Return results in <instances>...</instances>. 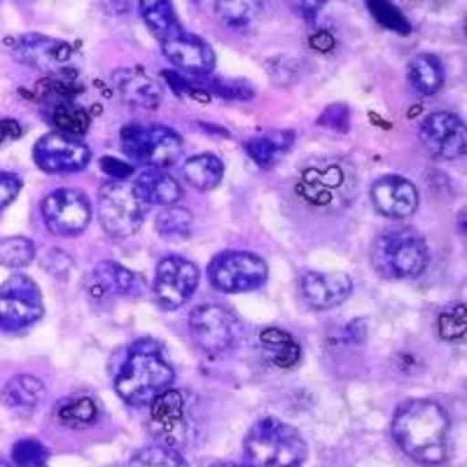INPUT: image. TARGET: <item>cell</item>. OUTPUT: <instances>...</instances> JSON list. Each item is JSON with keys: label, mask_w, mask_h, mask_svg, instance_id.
Wrapping results in <instances>:
<instances>
[{"label": "cell", "mask_w": 467, "mask_h": 467, "mask_svg": "<svg viewBox=\"0 0 467 467\" xmlns=\"http://www.w3.org/2000/svg\"><path fill=\"white\" fill-rule=\"evenodd\" d=\"M393 440L416 462L440 465L451 451V420L432 400H407L393 416Z\"/></svg>", "instance_id": "6da1fadb"}, {"label": "cell", "mask_w": 467, "mask_h": 467, "mask_svg": "<svg viewBox=\"0 0 467 467\" xmlns=\"http://www.w3.org/2000/svg\"><path fill=\"white\" fill-rule=\"evenodd\" d=\"M173 379V367L164 358L161 346L152 339H140L129 348L127 358L119 365L115 390L124 402L145 407L171 390Z\"/></svg>", "instance_id": "7a4b0ae2"}, {"label": "cell", "mask_w": 467, "mask_h": 467, "mask_svg": "<svg viewBox=\"0 0 467 467\" xmlns=\"http://www.w3.org/2000/svg\"><path fill=\"white\" fill-rule=\"evenodd\" d=\"M245 456L257 467H299L306 461V441L292 425L266 416L244 440Z\"/></svg>", "instance_id": "3957f363"}, {"label": "cell", "mask_w": 467, "mask_h": 467, "mask_svg": "<svg viewBox=\"0 0 467 467\" xmlns=\"http://www.w3.org/2000/svg\"><path fill=\"white\" fill-rule=\"evenodd\" d=\"M372 265L383 278H416L428 266V248L414 229H390L374 241Z\"/></svg>", "instance_id": "277c9868"}, {"label": "cell", "mask_w": 467, "mask_h": 467, "mask_svg": "<svg viewBox=\"0 0 467 467\" xmlns=\"http://www.w3.org/2000/svg\"><path fill=\"white\" fill-rule=\"evenodd\" d=\"M122 150L129 160L148 169H171L182 160L185 145L173 129L160 124H129L122 129Z\"/></svg>", "instance_id": "5b68a950"}, {"label": "cell", "mask_w": 467, "mask_h": 467, "mask_svg": "<svg viewBox=\"0 0 467 467\" xmlns=\"http://www.w3.org/2000/svg\"><path fill=\"white\" fill-rule=\"evenodd\" d=\"M145 218V203L131 182L108 181L99 192V220L112 239H129L139 232Z\"/></svg>", "instance_id": "8992f818"}, {"label": "cell", "mask_w": 467, "mask_h": 467, "mask_svg": "<svg viewBox=\"0 0 467 467\" xmlns=\"http://www.w3.org/2000/svg\"><path fill=\"white\" fill-rule=\"evenodd\" d=\"M190 332L206 353L223 356L239 344L244 337V325L232 308L206 302L192 308Z\"/></svg>", "instance_id": "52a82bcc"}, {"label": "cell", "mask_w": 467, "mask_h": 467, "mask_svg": "<svg viewBox=\"0 0 467 467\" xmlns=\"http://www.w3.org/2000/svg\"><path fill=\"white\" fill-rule=\"evenodd\" d=\"M43 318V295L36 281L15 274L0 285V327L19 332Z\"/></svg>", "instance_id": "ba28073f"}, {"label": "cell", "mask_w": 467, "mask_h": 467, "mask_svg": "<svg viewBox=\"0 0 467 467\" xmlns=\"http://www.w3.org/2000/svg\"><path fill=\"white\" fill-rule=\"evenodd\" d=\"M266 262L255 253L245 250H227L220 253L208 266L211 283L223 292H250L265 285L266 281Z\"/></svg>", "instance_id": "9c48e42d"}, {"label": "cell", "mask_w": 467, "mask_h": 467, "mask_svg": "<svg viewBox=\"0 0 467 467\" xmlns=\"http://www.w3.org/2000/svg\"><path fill=\"white\" fill-rule=\"evenodd\" d=\"M199 285V269L185 257L169 255L160 262L154 274V297L166 311L182 308Z\"/></svg>", "instance_id": "30bf717a"}, {"label": "cell", "mask_w": 467, "mask_h": 467, "mask_svg": "<svg viewBox=\"0 0 467 467\" xmlns=\"http://www.w3.org/2000/svg\"><path fill=\"white\" fill-rule=\"evenodd\" d=\"M43 220L57 236H78L91 220L89 199L80 190H54L43 202Z\"/></svg>", "instance_id": "8fae6325"}, {"label": "cell", "mask_w": 467, "mask_h": 467, "mask_svg": "<svg viewBox=\"0 0 467 467\" xmlns=\"http://www.w3.org/2000/svg\"><path fill=\"white\" fill-rule=\"evenodd\" d=\"M33 160L47 173H75L89 166L91 150L68 133H47L33 148Z\"/></svg>", "instance_id": "7c38bea8"}, {"label": "cell", "mask_w": 467, "mask_h": 467, "mask_svg": "<svg viewBox=\"0 0 467 467\" xmlns=\"http://www.w3.org/2000/svg\"><path fill=\"white\" fill-rule=\"evenodd\" d=\"M5 45L16 61L40 70H61L75 57L73 45L57 40V37L40 36V33H24V36L7 37Z\"/></svg>", "instance_id": "4fadbf2b"}, {"label": "cell", "mask_w": 467, "mask_h": 467, "mask_svg": "<svg viewBox=\"0 0 467 467\" xmlns=\"http://www.w3.org/2000/svg\"><path fill=\"white\" fill-rule=\"evenodd\" d=\"M85 290L91 304H106L117 297H140L145 290V281L136 271L117 262H101L87 274Z\"/></svg>", "instance_id": "5bb4252c"}, {"label": "cell", "mask_w": 467, "mask_h": 467, "mask_svg": "<svg viewBox=\"0 0 467 467\" xmlns=\"http://www.w3.org/2000/svg\"><path fill=\"white\" fill-rule=\"evenodd\" d=\"M420 140L425 150L440 160H458L467 152V129L451 112H432L420 124Z\"/></svg>", "instance_id": "9a60e30c"}, {"label": "cell", "mask_w": 467, "mask_h": 467, "mask_svg": "<svg viewBox=\"0 0 467 467\" xmlns=\"http://www.w3.org/2000/svg\"><path fill=\"white\" fill-rule=\"evenodd\" d=\"M350 187V178L344 166L325 161V164L306 166L297 181V192L314 206H332L346 197Z\"/></svg>", "instance_id": "2e32d148"}, {"label": "cell", "mask_w": 467, "mask_h": 467, "mask_svg": "<svg viewBox=\"0 0 467 467\" xmlns=\"http://www.w3.org/2000/svg\"><path fill=\"white\" fill-rule=\"evenodd\" d=\"M304 302L316 311H327L344 304L353 292V278L344 271H304L299 278Z\"/></svg>", "instance_id": "e0dca14e"}, {"label": "cell", "mask_w": 467, "mask_h": 467, "mask_svg": "<svg viewBox=\"0 0 467 467\" xmlns=\"http://www.w3.org/2000/svg\"><path fill=\"white\" fill-rule=\"evenodd\" d=\"M161 52L175 68H181L187 75H194V78H203L215 68L213 47L206 40L192 36V33H175L166 43H161Z\"/></svg>", "instance_id": "ac0fdd59"}, {"label": "cell", "mask_w": 467, "mask_h": 467, "mask_svg": "<svg viewBox=\"0 0 467 467\" xmlns=\"http://www.w3.org/2000/svg\"><path fill=\"white\" fill-rule=\"evenodd\" d=\"M372 203L386 218H409L419 208V190L402 175H383L372 185Z\"/></svg>", "instance_id": "d6986e66"}, {"label": "cell", "mask_w": 467, "mask_h": 467, "mask_svg": "<svg viewBox=\"0 0 467 467\" xmlns=\"http://www.w3.org/2000/svg\"><path fill=\"white\" fill-rule=\"evenodd\" d=\"M152 432L164 441L166 446L175 449L178 441H187V419L185 400L178 390H166L164 395L152 402Z\"/></svg>", "instance_id": "ffe728a7"}, {"label": "cell", "mask_w": 467, "mask_h": 467, "mask_svg": "<svg viewBox=\"0 0 467 467\" xmlns=\"http://www.w3.org/2000/svg\"><path fill=\"white\" fill-rule=\"evenodd\" d=\"M112 87L129 106L143 108V110H157L161 99H164L160 82L154 80L152 75L145 73L143 68H136V66L115 70L112 73Z\"/></svg>", "instance_id": "44dd1931"}, {"label": "cell", "mask_w": 467, "mask_h": 467, "mask_svg": "<svg viewBox=\"0 0 467 467\" xmlns=\"http://www.w3.org/2000/svg\"><path fill=\"white\" fill-rule=\"evenodd\" d=\"M47 398V388L37 377L31 374H16L5 383L0 400L10 411L19 416H31L40 404Z\"/></svg>", "instance_id": "7402d4cb"}, {"label": "cell", "mask_w": 467, "mask_h": 467, "mask_svg": "<svg viewBox=\"0 0 467 467\" xmlns=\"http://www.w3.org/2000/svg\"><path fill=\"white\" fill-rule=\"evenodd\" d=\"M131 185L145 206H173L182 197L178 181L161 169H145Z\"/></svg>", "instance_id": "603a6c76"}, {"label": "cell", "mask_w": 467, "mask_h": 467, "mask_svg": "<svg viewBox=\"0 0 467 467\" xmlns=\"http://www.w3.org/2000/svg\"><path fill=\"white\" fill-rule=\"evenodd\" d=\"M139 10L145 26L160 43H166L169 37L182 31L178 15H175L173 0H139Z\"/></svg>", "instance_id": "cb8c5ba5"}, {"label": "cell", "mask_w": 467, "mask_h": 467, "mask_svg": "<svg viewBox=\"0 0 467 467\" xmlns=\"http://www.w3.org/2000/svg\"><path fill=\"white\" fill-rule=\"evenodd\" d=\"M260 344L262 350L266 353L271 362L281 369H290L302 360V346L287 335L285 329L281 327H265L260 332Z\"/></svg>", "instance_id": "d4e9b609"}, {"label": "cell", "mask_w": 467, "mask_h": 467, "mask_svg": "<svg viewBox=\"0 0 467 467\" xmlns=\"http://www.w3.org/2000/svg\"><path fill=\"white\" fill-rule=\"evenodd\" d=\"M292 140H295L292 131H266L255 136V139H250L245 143V152L257 166L271 169L290 150Z\"/></svg>", "instance_id": "484cf974"}, {"label": "cell", "mask_w": 467, "mask_h": 467, "mask_svg": "<svg viewBox=\"0 0 467 467\" xmlns=\"http://www.w3.org/2000/svg\"><path fill=\"white\" fill-rule=\"evenodd\" d=\"M182 175H185V181L190 182L192 187H197V190H215V187L220 185V181H223L224 164L218 154H194V157L185 160V164H182Z\"/></svg>", "instance_id": "4316f807"}, {"label": "cell", "mask_w": 467, "mask_h": 467, "mask_svg": "<svg viewBox=\"0 0 467 467\" xmlns=\"http://www.w3.org/2000/svg\"><path fill=\"white\" fill-rule=\"evenodd\" d=\"M407 78L409 85L414 87L419 94L432 96L444 85V68H441V61L435 54H419L409 61Z\"/></svg>", "instance_id": "83f0119b"}, {"label": "cell", "mask_w": 467, "mask_h": 467, "mask_svg": "<svg viewBox=\"0 0 467 467\" xmlns=\"http://www.w3.org/2000/svg\"><path fill=\"white\" fill-rule=\"evenodd\" d=\"M265 0H215V12L220 22L234 31H245L260 19Z\"/></svg>", "instance_id": "f1b7e54d"}, {"label": "cell", "mask_w": 467, "mask_h": 467, "mask_svg": "<svg viewBox=\"0 0 467 467\" xmlns=\"http://www.w3.org/2000/svg\"><path fill=\"white\" fill-rule=\"evenodd\" d=\"M99 416V404L94 398L78 395V398H66L54 407V419L66 428H87Z\"/></svg>", "instance_id": "f546056e"}, {"label": "cell", "mask_w": 467, "mask_h": 467, "mask_svg": "<svg viewBox=\"0 0 467 467\" xmlns=\"http://www.w3.org/2000/svg\"><path fill=\"white\" fill-rule=\"evenodd\" d=\"M192 229H194V218L187 208L178 206H164L157 215V232L161 239L166 241H185L190 239Z\"/></svg>", "instance_id": "4dcf8cb0"}, {"label": "cell", "mask_w": 467, "mask_h": 467, "mask_svg": "<svg viewBox=\"0 0 467 467\" xmlns=\"http://www.w3.org/2000/svg\"><path fill=\"white\" fill-rule=\"evenodd\" d=\"M47 119L58 129V133H68V136H75V139L89 131L91 122V117L80 106L68 101L54 103L52 110L47 112Z\"/></svg>", "instance_id": "1f68e13d"}, {"label": "cell", "mask_w": 467, "mask_h": 467, "mask_svg": "<svg viewBox=\"0 0 467 467\" xmlns=\"http://www.w3.org/2000/svg\"><path fill=\"white\" fill-rule=\"evenodd\" d=\"M365 5L369 15L374 16V22L381 28H386V31L400 33V36H409V33L414 31L411 22L402 15V10L395 5L393 0H365Z\"/></svg>", "instance_id": "d6a6232c"}, {"label": "cell", "mask_w": 467, "mask_h": 467, "mask_svg": "<svg viewBox=\"0 0 467 467\" xmlns=\"http://www.w3.org/2000/svg\"><path fill=\"white\" fill-rule=\"evenodd\" d=\"M36 260V244L26 236L0 239V265L7 269H24Z\"/></svg>", "instance_id": "836d02e7"}, {"label": "cell", "mask_w": 467, "mask_h": 467, "mask_svg": "<svg viewBox=\"0 0 467 467\" xmlns=\"http://www.w3.org/2000/svg\"><path fill=\"white\" fill-rule=\"evenodd\" d=\"M127 467H190L181 453L171 449L166 444L145 446L140 451H136L129 461Z\"/></svg>", "instance_id": "e575fe53"}, {"label": "cell", "mask_w": 467, "mask_h": 467, "mask_svg": "<svg viewBox=\"0 0 467 467\" xmlns=\"http://www.w3.org/2000/svg\"><path fill=\"white\" fill-rule=\"evenodd\" d=\"M437 329H440V337L444 341H462L467 332V311L465 304L456 302L449 304L437 318Z\"/></svg>", "instance_id": "d590c367"}, {"label": "cell", "mask_w": 467, "mask_h": 467, "mask_svg": "<svg viewBox=\"0 0 467 467\" xmlns=\"http://www.w3.org/2000/svg\"><path fill=\"white\" fill-rule=\"evenodd\" d=\"M12 462L15 467H49V451L43 441L26 437L12 446Z\"/></svg>", "instance_id": "8d00e7d4"}, {"label": "cell", "mask_w": 467, "mask_h": 467, "mask_svg": "<svg viewBox=\"0 0 467 467\" xmlns=\"http://www.w3.org/2000/svg\"><path fill=\"white\" fill-rule=\"evenodd\" d=\"M203 87H208L211 94L220 96V99H227V101H248V99H253V94H255V91L250 89L248 82L224 80V78H215V80H211Z\"/></svg>", "instance_id": "74e56055"}, {"label": "cell", "mask_w": 467, "mask_h": 467, "mask_svg": "<svg viewBox=\"0 0 467 467\" xmlns=\"http://www.w3.org/2000/svg\"><path fill=\"white\" fill-rule=\"evenodd\" d=\"M269 73L271 78L281 85H290V82L297 80L299 75V61L290 57H278L274 61H269Z\"/></svg>", "instance_id": "f35d334b"}, {"label": "cell", "mask_w": 467, "mask_h": 467, "mask_svg": "<svg viewBox=\"0 0 467 467\" xmlns=\"http://www.w3.org/2000/svg\"><path fill=\"white\" fill-rule=\"evenodd\" d=\"M350 122V112L344 103H335V106L325 108L323 115L318 117L320 127H327L332 131H348Z\"/></svg>", "instance_id": "ab89813d"}, {"label": "cell", "mask_w": 467, "mask_h": 467, "mask_svg": "<svg viewBox=\"0 0 467 467\" xmlns=\"http://www.w3.org/2000/svg\"><path fill=\"white\" fill-rule=\"evenodd\" d=\"M19 192H22V178L7 173V171H0V211L10 206Z\"/></svg>", "instance_id": "60d3db41"}, {"label": "cell", "mask_w": 467, "mask_h": 467, "mask_svg": "<svg viewBox=\"0 0 467 467\" xmlns=\"http://www.w3.org/2000/svg\"><path fill=\"white\" fill-rule=\"evenodd\" d=\"M45 269H47L52 276L64 278V276H68V271L73 269V260L66 255L64 250L52 248L47 253V257H45Z\"/></svg>", "instance_id": "b9f144b4"}, {"label": "cell", "mask_w": 467, "mask_h": 467, "mask_svg": "<svg viewBox=\"0 0 467 467\" xmlns=\"http://www.w3.org/2000/svg\"><path fill=\"white\" fill-rule=\"evenodd\" d=\"M22 136H24L22 122H16V119H12V117L0 119V148L12 143V140L22 139Z\"/></svg>", "instance_id": "7bdbcfd3"}, {"label": "cell", "mask_w": 467, "mask_h": 467, "mask_svg": "<svg viewBox=\"0 0 467 467\" xmlns=\"http://www.w3.org/2000/svg\"><path fill=\"white\" fill-rule=\"evenodd\" d=\"M101 166L106 173L112 175V181H124L129 173H131V166L122 164V161L112 160V157H103L101 160Z\"/></svg>", "instance_id": "ee69618b"}, {"label": "cell", "mask_w": 467, "mask_h": 467, "mask_svg": "<svg viewBox=\"0 0 467 467\" xmlns=\"http://www.w3.org/2000/svg\"><path fill=\"white\" fill-rule=\"evenodd\" d=\"M323 3L325 0H295V7H297V15H302L306 22H314Z\"/></svg>", "instance_id": "f6af8a7d"}, {"label": "cell", "mask_w": 467, "mask_h": 467, "mask_svg": "<svg viewBox=\"0 0 467 467\" xmlns=\"http://www.w3.org/2000/svg\"><path fill=\"white\" fill-rule=\"evenodd\" d=\"M308 43H311V47H314V49H318V52H332V49H335V45H337V40H335V36H332V33L318 31V33H314V36H311V40H308Z\"/></svg>", "instance_id": "bcb514c9"}, {"label": "cell", "mask_w": 467, "mask_h": 467, "mask_svg": "<svg viewBox=\"0 0 467 467\" xmlns=\"http://www.w3.org/2000/svg\"><path fill=\"white\" fill-rule=\"evenodd\" d=\"M101 3L110 15H127L133 5V0H101Z\"/></svg>", "instance_id": "7dc6e473"}, {"label": "cell", "mask_w": 467, "mask_h": 467, "mask_svg": "<svg viewBox=\"0 0 467 467\" xmlns=\"http://www.w3.org/2000/svg\"><path fill=\"white\" fill-rule=\"evenodd\" d=\"M213 467H253V465H244V462H218V465Z\"/></svg>", "instance_id": "c3c4849f"}, {"label": "cell", "mask_w": 467, "mask_h": 467, "mask_svg": "<svg viewBox=\"0 0 467 467\" xmlns=\"http://www.w3.org/2000/svg\"><path fill=\"white\" fill-rule=\"evenodd\" d=\"M0 467H15V465H10V462H5V461H0Z\"/></svg>", "instance_id": "681fc988"}]
</instances>
